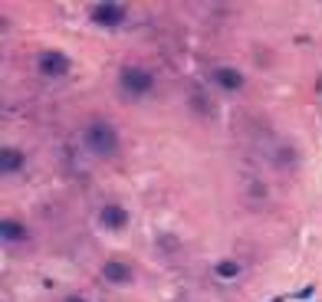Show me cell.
Wrapping results in <instances>:
<instances>
[{"instance_id": "cell-1", "label": "cell", "mask_w": 322, "mask_h": 302, "mask_svg": "<svg viewBox=\"0 0 322 302\" xmlns=\"http://www.w3.org/2000/svg\"><path fill=\"white\" fill-rule=\"evenodd\" d=\"M86 145L92 148L95 154H102V158H109V154L118 151V135L115 128H112L109 122H102V118H95V122L86 125Z\"/></svg>"}, {"instance_id": "cell-2", "label": "cell", "mask_w": 322, "mask_h": 302, "mask_svg": "<svg viewBox=\"0 0 322 302\" xmlns=\"http://www.w3.org/2000/svg\"><path fill=\"white\" fill-rule=\"evenodd\" d=\"M122 86L128 89L132 95H145L151 92V86H155V79H151L148 69H138V66H125L122 69Z\"/></svg>"}, {"instance_id": "cell-3", "label": "cell", "mask_w": 322, "mask_h": 302, "mask_svg": "<svg viewBox=\"0 0 322 302\" xmlns=\"http://www.w3.org/2000/svg\"><path fill=\"white\" fill-rule=\"evenodd\" d=\"M92 17H95V23H102V26H122L125 23V7L122 4H99L92 10Z\"/></svg>"}, {"instance_id": "cell-4", "label": "cell", "mask_w": 322, "mask_h": 302, "mask_svg": "<svg viewBox=\"0 0 322 302\" xmlns=\"http://www.w3.org/2000/svg\"><path fill=\"white\" fill-rule=\"evenodd\" d=\"M40 69H43L46 76H66V73H69V56L50 50V53L40 56Z\"/></svg>"}, {"instance_id": "cell-5", "label": "cell", "mask_w": 322, "mask_h": 302, "mask_svg": "<svg viewBox=\"0 0 322 302\" xmlns=\"http://www.w3.org/2000/svg\"><path fill=\"white\" fill-rule=\"evenodd\" d=\"M214 82H217L220 89H230V92L243 89V76L237 73V69H230V66H217V69H214Z\"/></svg>"}, {"instance_id": "cell-6", "label": "cell", "mask_w": 322, "mask_h": 302, "mask_svg": "<svg viewBox=\"0 0 322 302\" xmlns=\"http://www.w3.org/2000/svg\"><path fill=\"white\" fill-rule=\"evenodd\" d=\"M99 220L106 223L109 230H122L125 223H128V214H125L122 207H115V204H109V207H102V210H99Z\"/></svg>"}, {"instance_id": "cell-7", "label": "cell", "mask_w": 322, "mask_h": 302, "mask_svg": "<svg viewBox=\"0 0 322 302\" xmlns=\"http://www.w3.org/2000/svg\"><path fill=\"white\" fill-rule=\"evenodd\" d=\"M102 276H106L109 283L122 286V283H128V279H132V266H125V263H115V259H112V263H106V266H102Z\"/></svg>"}, {"instance_id": "cell-8", "label": "cell", "mask_w": 322, "mask_h": 302, "mask_svg": "<svg viewBox=\"0 0 322 302\" xmlns=\"http://www.w3.org/2000/svg\"><path fill=\"white\" fill-rule=\"evenodd\" d=\"M296 161H299V154H296V148H293L289 142H283L276 151H273V164L276 167H296Z\"/></svg>"}, {"instance_id": "cell-9", "label": "cell", "mask_w": 322, "mask_h": 302, "mask_svg": "<svg viewBox=\"0 0 322 302\" xmlns=\"http://www.w3.org/2000/svg\"><path fill=\"white\" fill-rule=\"evenodd\" d=\"M4 240L7 243H23L26 240V227H20L17 220H4Z\"/></svg>"}, {"instance_id": "cell-10", "label": "cell", "mask_w": 322, "mask_h": 302, "mask_svg": "<svg viewBox=\"0 0 322 302\" xmlns=\"http://www.w3.org/2000/svg\"><path fill=\"white\" fill-rule=\"evenodd\" d=\"M0 161H4V171H7V174H10V171H20V167H23V154L13 151V148H7L4 154H0Z\"/></svg>"}, {"instance_id": "cell-11", "label": "cell", "mask_w": 322, "mask_h": 302, "mask_svg": "<svg viewBox=\"0 0 322 302\" xmlns=\"http://www.w3.org/2000/svg\"><path fill=\"white\" fill-rule=\"evenodd\" d=\"M237 273H240V266H237V263H220V266H217V276H220V279H234L237 276Z\"/></svg>"}, {"instance_id": "cell-12", "label": "cell", "mask_w": 322, "mask_h": 302, "mask_svg": "<svg viewBox=\"0 0 322 302\" xmlns=\"http://www.w3.org/2000/svg\"><path fill=\"white\" fill-rule=\"evenodd\" d=\"M66 302H86V299H79V296H69Z\"/></svg>"}]
</instances>
